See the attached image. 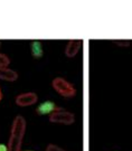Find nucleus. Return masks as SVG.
I'll return each mask as SVG.
<instances>
[{
  "mask_svg": "<svg viewBox=\"0 0 132 151\" xmlns=\"http://www.w3.org/2000/svg\"><path fill=\"white\" fill-rule=\"evenodd\" d=\"M116 44L118 46H124L127 47L130 45V40H116Z\"/></svg>",
  "mask_w": 132,
  "mask_h": 151,
  "instance_id": "obj_11",
  "label": "nucleus"
},
{
  "mask_svg": "<svg viewBox=\"0 0 132 151\" xmlns=\"http://www.w3.org/2000/svg\"><path fill=\"white\" fill-rule=\"evenodd\" d=\"M25 151H34V150H25Z\"/></svg>",
  "mask_w": 132,
  "mask_h": 151,
  "instance_id": "obj_14",
  "label": "nucleus"
},
{
  "mask_svg": "<svg viewBox=\"0 0 132 151\" xmlns=\"http://www.w3.org/2000/svg\"><path fill=\"white\" fill-rule=\"evenodd\" d=\"M82 44L83 42L81 39H71V40H68L65 47V55L70 58L75 57L78 54L81 47H82Z\"/></svg>",
  "mask_w": 132,
  "mask_h": 151,
  "instance_id": "obj_6",
  "label": "nucleus"
},
{
  "mask_svg": "<svg viewBox=\"0 0 132 151\" xmlns=\"http://www.w3.org/2000/svg\"><path fill=\"white\" fill-rule=\"evenodd\" d=\"M0 151H7V146L6 145H0Z\"/></svg>",
  "mask_w": 132,
  "mask_h": 151,
  "instance_id": "obj_12",
  "label": "nucleus"
},
{
  "mask_svg": "<svg viewBox=\"0 0 132 151\" xmlns=\"http://www.w3.org/2000/svg\"><path fill=\"white\" fill-rule=\"evenodd\" d=\"M2 100V91H1V88H0V101Z\"/></svg>",
  "mask_w": 132,
  "mask_h": 151,
  "instance_id": "obj_13",
  "label": "nucleus"
},
{
  "mask_svg": "<svg viewBox=\"0 0 132 151\" xmlns=\"http://www.w3.org/2000/svg\"><path fill=\"white\" fill-rule=\"evenodd\" d=\"M26 132V120L22 115H17L12 121L7 151H22V145Z\"/></svg>",
  "mask_w": 132,
  "mask_h": 151,
  "instance_id": "obj_1",
  "label": "nucleus"
},
{
  "mask_svg": "<svg viewBox=\"0 0 132 151\" xmlns=\"http://www.w3.org/2000/svg\"><path fill=\"white\" fill-rule=\"evenodd\" d=\"M50 121L55 124H64L70 125L75 122V115L70 111H66L63 109H60L55 112L50 114Z\"/></svg>",
  "mask_w": 132,
  "mask_h": 151,
  "instance_id": "obj_3",
  "label": "nucleus"
},
{
  "mask_svg": "<svg viewBox=\"0 0 132 151\" xmlns=\"http://www.w3.org/2000/svg\"><path fill=\"white\" fill-rule=\"evenodd\" d=\"M60 109L62 108H60L53 101H44L36 108V113L39 114V115H50V114H52L53 112L57 111V110H60Z\"/></svg>",
  "mask_w": 132,
  "mask_h": 151,
  "instance_id": "obj_5",
  "label": "nucleus"
},
{
  "mask_svg": "<svg viewBox=\"0 0 132 151\" xmlns=\"http://www.w3.org/2000/svg\"><path fill=\"white\" fill-rule=\"evenodd\" d=\"M18 78V73L16 70H11L8 66L0 67V80L6 82H15Z\"/></svg>",
  "mask_w": 132,
  "mask_h": 151,
  "instance_id": "obj_7",
  "label": "nucleus"
},
{
  "mask_svg": "<svg viewBox=\"0 0 132 151\" xmlns=\"http://www.w3.org/2000/svg\"><path fill=\"white\" fill-rule=\"evenodd\" d=\"M30 50L32 55L35 58H40L44 55V48H43V44L40 40H33L30 44Z\"/></svg>",
  "mask_w": 132,
  "mask_h": 151,
  "instance_id": "obj_8",
  "label": "nucleus"
},
{
  "mask_svg": "<svg viewBox=\"0 0 132 151\" xmlns=\"http://www.w3.org/2000/svg\"><path fill=\"white\" fill-rule=\"evenodd\" d=\"M52 87L64 97H74L76 95V88L63 77H55L52 81Z\"/></svg>",
  "mask_w": 132,
  "mask_h": 151,
  "instance_id": "obj_2",
  "label": "nucleus"
},
{
  "mask_svg": "<svg viewBox=\"0 0 132 151\" xmlns=\"http://www.w3.org/2000/svg\"><path fill=\"white\" fill-rule=\"evenodd\" d=\"M37 100H38V95L36 93H34V92H25V93L17 95L15 103L20 108H26V106H30V105L36 104Z\"/></svg>",
  "mask_w": 132,
  "mask_h": 151,
  "instance_id": "obj_4",
  "label": "nucleus"
},
{
  "mask_svg": "<svg viewBox=\"0 0 132 151\" xmlns=\"http://www.w3.org/2000/svg\"><path fill=\"white\" fill-rule=\"evenodd\" d=\"M9 64H10V58L4 53H0V67L8 66Z\"/></svg>",
  "mask_w": 132,
  "mask_h": 151,
  "instance_id": "obj_9",
  "label": "nucleus"
},
{
  "mask_svg": "<svg viewBox=\"0 0 132 151\" xmlns=\"http://www.w3.org/2000/svg\"><path fill=\"white\" fill-rule=\"evenodd\" d=\"M46 151H66V150L61 148L60 146H56L54 143H50L48 146L46 147Z\"/></svg>",
  "mask_w": 132,
  "mask_h": 151,
  "instance_id": "obj_10",
  "label": "nucleus"
}]
</instances>
